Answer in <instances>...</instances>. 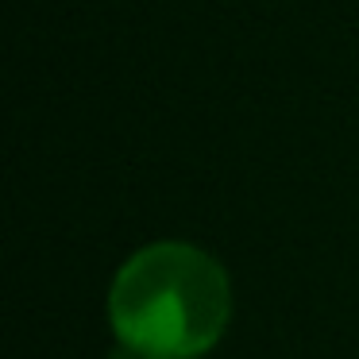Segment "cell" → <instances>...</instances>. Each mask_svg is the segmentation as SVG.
Segmentation results:
<instances>
[{
	"label": "cell",
	"mask_w": 359,
	"mask_h": 359,
	"mask_svg": "<svg viewBox=\"0 0 359 359\" xmlns=\"http://www.w3.org/2000/svg\"><path fill=\"white\" fill-rule=\"evenodd\" d=\"M232 309L224 266L189 243H151L112 282V328L128 348L189 359L220 340Z\"/></svg>",
	"instance_id": "obj_1"
}]
</instances>
